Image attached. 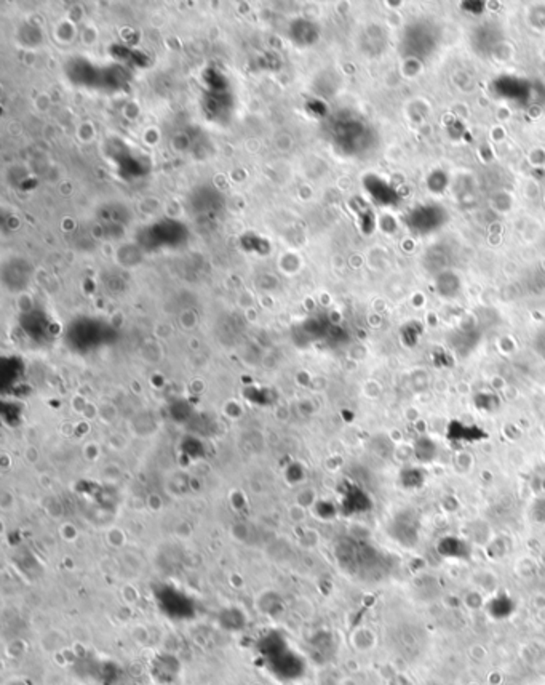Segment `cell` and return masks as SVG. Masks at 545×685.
I'll list each match as a JSON object with an SVG mask.
<instances>
[{
    "label": "cell",
    "instance_id": "6da1fadb",
    "mask_svg": "<svg viewBox=\"0 0 545 685\" xmlns=\"http://www.w3.org/2000/svg\"><path fill=\"white\" fill-rule=\"evenodd\" d=\"M131 637L135 639L139 645H145V644L149 642V639H150L149 631L145 630V626H141V625H138V626L133 627V630H131Z\"/></svg>",
    "mask_w": 545,
    "mask_h": 685
},
{
    "label": "cell",
    "instance_id": "7a4b0ae2",
    "mask_svg": "<svg viewBox=\"0 0 545 685\" xmlns=\"http://www.w3.org/2000/svg\"><path fill=\"white\" fill-rule=\"evenodd\" d=\"M107 540L112 544V546H122L125 543V534L120 529H111L107 532Z\"/></svg>",
    "mask_w": 545,
    "mask_h": 685
},
{
    "label": "cell",
    "instance_id": "3957f363",
    "mask_svg": "<svg viewBox=\"0 0 545 685\" xmlns=\"http://www.w3.org/2000/svg\"><path fill=\"white\" fill-rule=\"evenodd\" d=\"M304 509L306 507H302L299 505H294V506H291L290 507V519L293 522H301L304 521V517H306V514H304Z\"/></svg>",
    "mask_w": 545,
    "mask_h": 685
},
{
    "label": "cell",
    "instance_id": "277c9868",
    "mask_svg": "<svg viewBox=\"0 0 545 685\" xmlns=\"http://www.w3.org/2000/svg\"><path fill=\"white\" fill-rule=\"evenodd\" d=\"M148 505L152 511H158V509H162V500L157 497V495H150V497L148 498Z\"/></svg>",
    "mask_w": 545,
    "mask_h": 685
},
{
    "label": "cell",
    "instance_id": "5b68a950",
    "mask_svg": "<svg viewBox=\"0 0 545 685\" xmlns=\"http://www.w3.org/2000/svg\"><path fill=\"white\" fill-rule=\"evenodd\" d=\"M26 458L29 463H35L37 458H39V455H37L35 452V448H28L26 450Z\"/></svg>",
    "mask_w": 545,
    "mask_h": 685
}]
</instances>
